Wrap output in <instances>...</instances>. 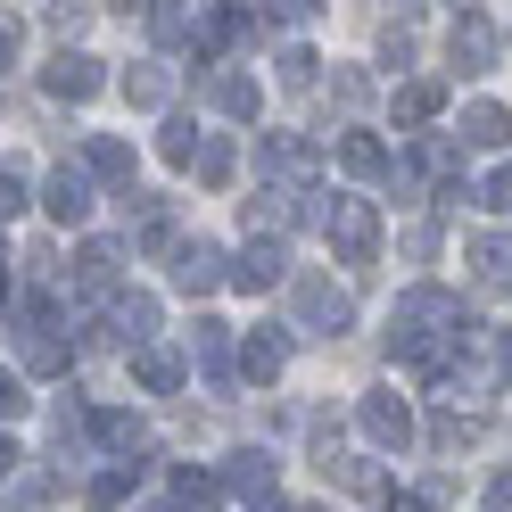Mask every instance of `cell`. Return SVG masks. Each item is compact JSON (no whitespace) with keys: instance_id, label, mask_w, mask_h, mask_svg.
Here are the masks:
<instances>
[{"instance_id":"obj_3","label":"cell","mask_w":512,"mask_h":512,"mask_svg":"<svg viewBox=\"0 0 512 512\" xmlns=\"http://www.w3.org/2000/svg\"><path fill=\"white\" fill-rule=\"evenodd\" d=\"M323 232H331V248L347 256V265H372V256H380V215H372V199H331Z\"/></svg>"},{"instance_id":"obj_13","label":"cell","mask_w":512,"mask_h":512,"mask_svg":"<svg viewBox=\"0 0 512 512\" xmlns=\"http://www.w3.org/2000/svg\"><path fill=\"white\" fill-rule=\"evenodd\" d=\"M265 174H281V182H306V174H314V149H306L298 133H273V141H265Z\"/></svg>"},{"instance_id":"obj_7","label":"cell","mask_w":512,"mask_h":512,"mask_svg":"<svg viewBox=\"0 0 512 512\" xmlns=\"http://www.w3.org/2000/svg\"><path fill=\"white\" fill-rule=\"evenodd\" d=\"M50 91H58V100H91V91H100V58L58 50V58H50Z\"/></svg>"},{"instance_id":"obj_16","label":"cell","mask_w":512,"mask_h":512,"mask_svg":"<svg viewBox=\"0 0 512 512\" xmlns=\"http://www.w3.org/2000/svg\"><path fill=\"white\" fill-rule=\"evenodd\" d=\"M166 91H174V75L157 67V58H149V67H133V75H124V100H133V108H166Z\"/></svg>"},{"instance_id":"obj_9","label":"cell","mask_w":512,"mask_h":512,"mask_svg":"<svg viewBox=\"0 0 512 512\" xmlns=\"http://www.w3.org/2000/svg\"><path fill=\"white\" fill-rule=\"evenodd\" d=\"M463 141H471V149H504V141H512V116H504L496 100H471V108H463Z\"/></svg>"},{"instance_id":"obj_12","label":"cell","mask_w":512,"mask_h":512,"mask_svg":"<svg viewBox=\"0 0 512 512\" xmlns=\"http://www.w3.org/2000/svg\"><path fill=\"white\" fill-rule=\"evenodd\" d=\"M488 58H496V34H488V17H471V9H463V25H455V67H463V75H479Z\"/></svg>"},{"instance_id":"obj_33","label":"cell","mask_w":512,"mask_h":512,"mask_svg":"<svg viewBox=\"0 0 512 512\" xmlns=\"http://www.w3.org/2000/svg\"><path fill=\"white\" fill-rule=\"evenodd\" d=\"M9 58H17V25L0 17V67H9Z\"/></svg>"},{"instance_id":"obj_1","label":"cell","mask_w":512,"mask_h":512,"mask_svg":"<svg viewBox=\"0 0 512 512\" xmlns=\"http://www.w3.org/2000/svg\"><path fill=\"white\" fill-rule=\"evenodd\" d=\"M389 339H397V356H405L413 372H438L446 347H463V298H455V290H430V281H422V290H405Z\"/></svg>"},{"instance_id":"obj_26","label":"cell","mask_w":512,"mask_h":512,"mask_svg":"<svg viewBox=\"0 0 512 512\" xmlns=\"http://www.w3.org/2000/svg\"><path fill=\"white\" fill-rule=\"evenodd\" d=\"M100 438H108V446H116V455H133V446H141V438H149V430H141V422H133V413H100Z\"/></svg>"},{"instance_id":"obj_19","label":"cell","mask_w":512,"mask_h":512,"mask_svg":"<svg viewBox=\"0 0 512 512\" xmlns=\"http://www.w3.org/2000/svg\"><path fill=\"white\" fill-rule=\"evenodd\" d=\"M116 331H124V347H141L157 331V298H116Z\"/></svg>"},{"instance_id":"obj_11","label":"cell","mask_w":512,"mask_h":512,"mask_svg":"<svg viewBox=\"0 0 512 512\" xmlns=\"http://www.w3.org/2000/svg\"><path fill=\"white\" fill-rule=\"evenodd\" d=\"M83 174H100V182H133V149L108 141V133H91V141H83Z\"/></svg>"},{"instance_id":"obj_25","label":"cell","mask_w":512,"mask_h":512,"mask_svg":"<svg viewBox=\"0 0 512 512\" xmlns=\"http://www.w3.org/2000/svg\"><path fill=\"white\" fill-rule=\"evenodd\" d=\"M190 166H199V182H232V149H223V141H199V149H190Z\"/></svg>"},{"instance_id":"obj_35","label":"cell","mask_w":512,"mask_h":512,"mask_svg":"<svg viewBox=\"0 0 512 512\" xmlns=\"http://www.w3.org/2000/svg\"><path fill=\"white\" fill-rule=\"evenodd\" d=\"M116 9H124V17H141V9H149V0H116Z\"/></svg>"},{"instance_id":"obj_6","label":"cell","mask_w":512,"mask_h":512,"mask_svg":"<svg viewBox=\"0 0 512 512\" xmlns=\"http://www.w3.org/2000/svg\"><path fill=\"white\" fill-rule=\"evenodd\" d=\"M133 380H141L149 397H174V389H182V356H174V347H149V339H141V347H133Z\"/></svg>"},{"instance_id":"obj_27","label":"cell","mask_w":512,"mask_h":512,"mask_svg":"<svg viewBox=\"0 0 512 512\" xmlns=\"http://www.w3.org/2000/svg\"><path fill=\"white\" fill-rule=\"evenodd\" d=\"M479 207H496V215H512V166H496L488 182H479Z\"/></svg>"},{"instance_id":"obj_31","label":"cell","mask_w":512,"mask_h":512,"mask_svg":"<svg viewBox=\"0 0 512 512\" xmlns=\"http://www.w3.org/2000/svg\"><path fill=\"white\" fill-rule=\"evenodd\" d=\"M17 207H25V182H17L9 166H0V215H17Z\"/></svg>"},{"instance_id":"obj_22","label":"cell","mask_w":512,"mask_h":512,"mask_svg":"<svg viewBox=\"0 0 512 512\" xmlns=\"http://www.w3.org/2000/svg\"><path fill=\"white\" fill-rule=\"evenodd\" d=\"M232 488L240 496H273V455H232Z\"/></svg>"},{"instance_id":"obj_5","label":"cell","mask_w":512,"mask_h":512,"mask_svg":"<svg viewBox=\"0 0 512 512\" xmlns=\"http://www.w3.org/2000/svg\"><path fill=\"white\" fill-rule=\"evenodd\" d=\"M223 256L207 248V240H190V248H174V290H190V298H207V290H223Z\"/></svg>"},{"instance_id":"obj_30","label":"cell","mask_w":512,"mask_h":512,"mask_svg":"<svg viewBox=\"0 0 512 512\" xmlns=\"http://www.w3.org/2000/svg\"><path fill=\"white\" fill-rule=\"evenodd\" d=\"M17 413H25V380L0 372V422H17Z\"/></svg>"},{"instance_id":"obj_28","label":"cell","mask_w":512,"mask_h":512,"mask_svg":"<svg viewBox=\"0 0 512 512\" xmlns=\"http://www.w3.org/2000/svg\"><path fill=\"white\" fill-rule=\"evenodd\" d=\"M207 133H199V124H166V157H174V166H190V149H199Z\"/></svg>"},{"instance_id":"obj_36","label":"cell","mask_w":512,"mask_h":512,"mask_svg":"<svg viewBox=\"0 0 512 512\" xmlns=\"http://www.w3.org/2000/svg\"><path fill=\"white\" fill-rule=\"evenodd\" d=\"M504 380H512V339H504Z\"/></svg>"},{"instance_id":"obj_10","label":"cell","mask_w":512,"mask_h":512,"mask_svg":"<svg viewBox=\"0 0 512 512\" xmlns=\"http://www.w3.org/2000/svg\"><path fill=\"white\" fill-rule=\"evenodd\" d=\"M50 215H58V223H83V215H91V182H83V166H58V174H50Z\"/></svg>"},{"instance_id":"obj_15","label":"cell","mask_w":512,"mask_h":512,"mask_svg":"<svg viewBox=\"0 0 512 512\" xmlns=\"http://www.w3.org/2000/svg\"><path fill=\"white\" fill-rule=\"evenodd\" d=\"M240 364H248V380H273L281 364H290V339H281V331H256V339L240 347Z\"/></svg>"},{"instance_id":"obj_29","label":"cell","mask_w":512,"mask_h":512,"mask_svg":"<svg viewBox=\"0 0 512 512\" xmlns=\"http://www.w3.org/2000/svg\"><path fill=\"white\" fill-rule=\"evenodd\" d=\"M281 83L306 91V83H314V58H306V50H281Z\"/></svg>"},{"instance_id":"obj_24","label":"cell","mask_w":512,"mask_h":512,"mask_svg":"<svg viewBox=\"0 0 512 512\" xmlns=\"http://www.w3.org/2000/svg\"><path fill=\"white\" fill-rule=\"evenodd\" d=\"M190 356H199L207 372H223V356H232V331H223V323H199V331H190Z\"/></svg>"},{"instance_id":"obj_4","label":"cell","mask_w":512,"mask_h":512,"mask_svg":"<svg viewBox=\"0 0 512 512\" xmlns=\"http://www.w3.org/2000/svg\"><path fill=\"white\" fill-rule=\"evenodd\" d=\"M356 422H364V438L380 446V455H405V446H413V413H405L397 397H364Z\"/></svg>"},{"instance_id":"obj_8","label":"cell","mask_w":512,"mask_h":512,"mask_svg":"<svg viewBox=\"0 0 512 512\" xmlns=\"http://www.w3.org/2000/svg\"><path fill=\"white\" fill-rule=\"evenodd\" d=\"M281 273H290V256H281V240H265V232H256V248L232 265V281H240V290H273Z\"/></svg>"},{"instance_id":"obj_21","label":"cell","mask_w":512,"mask_h":512,"mask_svg":"<svg viewBox=\"0 0 512 512\" xmlns=\"http://www.w3.org/2000/svg\"><path fill=\"white\" fill-rule=\"evenodd\" d=\"M438 100H446L438 83H405V91H397V124H430V116H438Z\"/></svg>"},{"instance_id":"obj_20","label":"cell","mask_w":512,"mask_h":512,"mask_svg":"<svg viewBox=\"0 0 512 512\" xmlns=\"http://www.w3.org/2000/svg\"><path fill=\"white\" fill-rule=\"evenodd\" d=\"M116 265H124L116 240H91V248H83V290H116Z\"/></svg>"},{"instance_id":"obj_23","label":"cell","mask_w":512,"mask_h":512,"mask_svg":"<svg viewBox=\"0 0 512 512\" xmlns=\"http://www.w3.org/2000/svg\"><path fill=\"white\" fill-rule=\"evenodd\" d=\"M248 232H265V240H273V232H290V190H265V199L248 207Z\"/></svg>"},{"instance_id":"obj_34","label":"cell","mask_w":512,"mask_h":512,"mask_svg":"<svg viewBox=\"0 0 512 512\" xmlns=\"http://www.w3.org/2000/svg\"><path fill=\"white\" fill-rule=\"evenodd\" d=\"M9 471H17V446H9V438H0V479H9Z\"/></svg>"},{"instance_id":"obj_17","label":"cell","mask_w":512,"mask_h":512,"mask_svg":"<svg viewBox=\"0 0 512 512\" xmlns=\"http://www.w3.org/2000/svg\"><path fill=\"white\" fill-rule=\"evenodd\" d=\"M339 166H347V174H389V149H380L372 133H347V141H339Z\"/></svg>"},{"instance_id":"obj_2","label":"cell","mask_w":512,"mask_h":512,"mask_svg":"<svg viewBox=\"0 0 512 512\" xmlns=\"http://www.w3.org/2000/svg\"><path fill=\"white\" fill-rule=\"evenodd\" d=\"M347 323H356V298H347L331 273H298V331L331 339V331H347Z\"/></svg>"},{"instance_id":"obj_32","label":"cell","mask_w":512,"mask_h":512,"mask_svg":"<svg viewBox=\"0 0 512 512\" xmlns=\"http://www.w3.org/2000/svg\"><path fill=\"white\" fill-rule=\"evenodd\" d=\"M488 504H496V512H512V471H496V479H488Z\"/></svg>"},{"instance_id":"obj_18","label":"cell","mask_w":512,"mask_h":512,"mask_svg":"<svg viewBox=\"0 0 512 512\" xmlns=\"http://www.w3.org/2000/svg\"><path fill=\"white\" fill-rule=\"evenodd\" d=\"M207 100H215L223 116H256V83H248V75H215V83H207Z\"/></svg>"},{"instance_id":"obj_14","label":"cell","mask_w":512,"mask_h":512,"mask_svg":"<svg viewBox=\"0 0 512 512\" xmlns=\"http://www.w3.org/2000/svg\"><path fill=\"white\" fill-rule=\"evenodd\" d=\"M471 273L479 290H512V240H471Z\"/></svg>"}]
</instances>
